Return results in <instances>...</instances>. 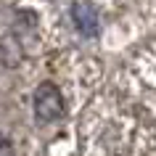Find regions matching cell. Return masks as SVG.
Here are the masks:
<instances>
[{"instance_id":"cell-2","label":"cell","mask_w":156,"mask_h":156,"mask_svg":"<svg viewBox=\"0 0 156 156\" xmlns=\"http://www.w3.org/2000/svg\"><path fill=\"white\" fill-rule=\"evenodd\" d=\"M72 19L74 24H77V29L85 34V37H95L98 34V13H95V8H93L90 3H74L72 5Z\"/></svg>"},{"instance_id":"cell-3","label":"cell","mask_w":156,"mask_h":156,"mask_svg":"<svg viewBox=\"0 0 156 156\" xmlns=\"http://www.w3.org/2000/svg\"><path fill=\"white\" fill-rule=\"evenodd\" d=\"M0 156H13V143L5 135H0Z\"/></svg>"},{"instance_id":"cell-1","label":"cell","mask_w":156,"mask_h":156,"mask_svg":"<svg viewBox=\"0 0 156 156\" xmlns=\"http://www.w3.org/2000/svg\"><path fill=\"white\" fill-rule=\"evenodd\" d=\"M34 119L40 124H50L64 116V98H61V90H58L53 82H40L37 90H34Z\"/></svg>"}]
</instances>
